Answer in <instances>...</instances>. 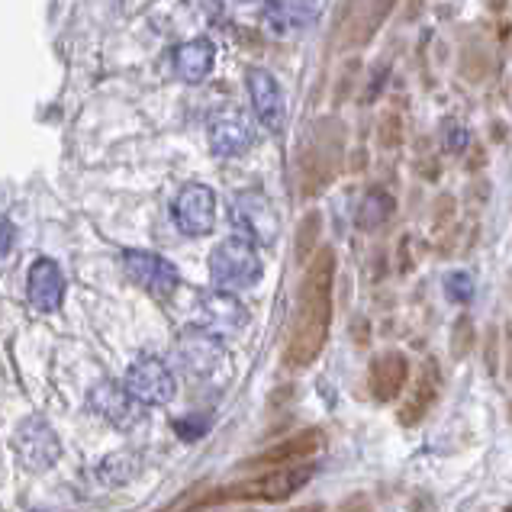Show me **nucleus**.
Wrapping results in <instances>:
<instances>
[{
  "label": "nucleus",
  "mask_w": 512,
  "mask_h": 512,
  "mask_svg": "<svg viewBox=\"0 0 512 512\" xmlns=\"http://www.w3.org/2000/svg\"><path fill=\"white\" fill-rule=\"evenodd\" d=\"M332 287H335V252L326 245L316 248V255L310 258L300 281L297 310L294 319H290V332L284 345L287 368L303 371L323 355L332 326Z\"/></svg>",
  "instance_id": "f257e3e1"
},
{
  "label": "nucleus",
  "mask_w": 512,
  "mask_h": 512,
  "mask_svg": "<svg viewBox=\"0 0 512 512\" xmlns=\"http://www.w3.org/2000/svg\"><path fill=\"white\" fill-rule=\"evenodd\" d=\"M313 464L297 467H277V471H258L248 480H236L232 487L219 490V503H284L290 496H297L313 480Z\"/></svg>",
  "instance_id": "f03ea898"
},
{
  "label": "nucleus",
  "mask_w": 512,
  "mask_h": 512,
  "mask_svg": "<svg viewBox=\"0 0 512 512\" xmlns=\"http://www.w3.org/2000/svg\"><path fill=\"white\" fill-rule=\"evenodd\" d=\"M342 136L345 129L339 120H323L313 126L310 139H306L303 152H300V178L306 194H319L326 184H332L335 171L342 162Z\"/></svg>",
  "instance_id": "7ed1b4c3"
},
{
  "label": "nucleus",
  "mask_w": 512,
  "mask_h": 512,
  "mask_svg": "<svg viewBox=\"0 0 512 512\" xmlns=\"http://www.w3.org/2000/svg\"><path fill=\"white\" fill-rule=\"evenodd\" d=\"M261 271H265V265H261L255 242L242 236L219 242L210 252V277L226 294H239V290L255 287L261 281Z\"/></svg>",
  "instance_id": "20e7f679"
},
{
  "label": "nucleus",
  "mask_w": 512,
  "mask_h": 512,
  "mask_svg": "<svg viewBox=\"0 0 512 512\" xmlns=\"http://www.w3.org/2000/svg\"><path fill=\"white\" fill-rule=\"evenodd\" d=\"M13 455H17L20 467L29 474H46L62 458V442H58L55 429L46 419H23L17 432H13Z\"/></svg>",
  "instance_id": "39448f33"
},
{
  "label": "nucleus",
  "mask_w": 512,
  "mask_h": 512,
  "mask_svg": "<svg viewBox=\"0 0 512 512\" xmlns=\"http://www.w3.org/2000/svg\"><path fill=\"white\" fill-rule=\"evenodd\" d=\"M123 387L133 393L142 406H165L178 393V377H174L171 364L158 355H139L126 368Z\"/></svg>",
  "instance_id": "423d86ee"
},
{
  "label": "nucleus",
  "mask_w": 512,
  "mask_h": 512,
  "mask_svg": "<svg viewBox=\"0 0 512 512\" xmlns=\"http://www.w3.org/2000/svg\"><path fill=\"white\" fill-rule=\"evenodd\" d=\"M123 271L136 287H142L145 294L155 300H168L181 284L178 268L171 265L168 258L155 255V252H139V248H129L123 252Z\"/></svg>",
  "instance_id": "0eeeda50"
},
{
  "label": "nucleus",
  "mask_w": 512,
  "mask_h": 512,
  "mask_svg": "<svg viewBox=\"0 0 512 512\" xmlns=\"http://www.w3.org/2000/svg\"><path fill=\"white\" fill-rule=\"evenodd\" d=\"M171 219L184 236L200 239L210 236L216 226V194L207 184H187L171 203Z\"/></svg>",
  "instance_id": "6e6552de"
},
{
  "label": "nucleus",
  "mask_w": 512,
  "mask_h": 512,
  "mask_svg": "<svg viewBox=\"0 0 512 512\" xmlns=\"http://www.w3.org/2000/svg\"><path fill=\"white\" fill-rule=\"evenodd\" d=\"M232 223L242 229V239L255 245H271L277 239V213L258 190H245L232 200Z\"/></svg>",
  "instance_id": "1a4fd4ad"
},
{
  "label": "nucleus",
  "mask_w": 512,
  "mask_h": 512,
  "mask_svg": "<svg viewBox=\"0 0 512 512\" xmlns=\"http://www.w3.org/2000/svg\"><path fill=\"white\" fill-rule=\"evenodd\" d=\"M326 445V435L319 429H303L300 435L287 438L281 445H271L268 451H261V455L248 458L242 467L248 471H277V467H297V464H306L313 461L319 451Z\"/></svg>",
  "instance_id": "9d476101"
},
{
  "label": "nucleus",
  "mask_w": 512,
  "mask_h": 512,
  "mask_svg": "<svg viewBox=\"0 0 512 512\" xmlns=\"http://www.w3.org/2000/svg\"><path fill=\"white\" fill-rule=\"evenodd\" d=\"M409 384V358L397 348H387L380 355L371 358V368H368V393L371 400L387 406V403H397L403 387Z\"/></svg>",
  "instance_id": "9b49d317"
},
{
  "label": "nucleus",
  "mask_w": 512,
  "mask_h": 512,
  "mask_svg": "<svg viewBox=\"0 0 512 512\" xmlns=\"http://www.w3.org/2000/svg\"><path fill=\"white\" fill-rule=\"evenodd\" d=\"M248 323V313L245 306L226 294V290H216V294H203L200 303H197V319L194 326L216 335V339H223V335H236L242 332V326Z\"/></svg>",
  "instance_id": "f8f14e48"
},
{
  "label": "nucleus",
  "mask_w": 512,
  "mask_h": 512,
  "mask_svg": "<svg viewBox=\"0 0 512 512\" xmlns=\"http://www.w3.org/2000/svg\"><path fill=\"white\" fill-rule=\"evenodd\" d=\"M91 409L104 422H110L113 429L129 432V429L139 426L145 406L123 384H110V380H107V384H97L91 390Z\"/></svg>",
  "instance_id": "ddd939ff"
},
{
  "label": "nucleus",
  "mask_w": 512,
  "mask_h": 512,
  "mask_svg": "<svg viewBox=\"0 0 512 512\" xmlns=\"http://www.w3.org/2000/svg\"><path fill=\"white\" fill-rule=\"evenodd\" d=\"M65 271L52 258H36L26 274V297L39 313H55L65 303Z\"/></svg>",
  "instance_id": "4468645a"
},
{
  "label": "nucleus",
  "mask_w": 512,
  "mask_h": 512,
  "mask_svg": "<svg viewBox=\"0 0 512 512\" xmlns=\"http://www.w3.org/2000/svg\"><path fill=\"white\" fill-rule=\"evenodd\" d=\"M245 84H248V97H252L255 116L271 133H281L287 110H284V91H281V84H277V78L265 68H252L245 75Z\"/></svg>",
  "instance_id": "2eb2a0df"
},
{
  "label": "nucleus",
  "mask_w": 512,
  "mask_h": 512,
  "mask_svg": "<svg viewBox=\"0 0 512 512\" xmlns=\"http://www.w3.org/2000/svg\"><path fill=\"white\" fill-rule=\"evenodd\" d=\"M178 361L187 374L194 377H213L223 364V339L203 332V329H187L178 342Z\"/></svg>",
  "instance_id": "dca6fc26"
},
{
  "label": "nucleus",
  "mask_w": 512,
  "mask_h": 512,
  "mask_svg": "<svg viewBox=\"0 0 512 512\" xmlns=\"http://www.w3.org/2000/svg\"><path fill=\"white\" fill-rule=\"evenodd\" d=\"M438 393H442V368H438V361L429 358L422 364V371L416 377V387L413 393L403 400L400 413H397V422L403 429H416L422 419L432 413V406L438 403Z\"/></svg>",
  "instance_id": "f3484780"
},
{
  "label": "nucleus",
  "mask_w": 512,
  "mask_h": 512,
  "mask_svg": "<svg viewBox=\"0 0 512 512\" xmlns=\"http://www.w3.org/2000/svg\"><path fill=\"white\" fill-rule=\"evenodd\" d=\"M252 126L239 110H223L210 123V149L216 158H239L252 149Z\"/></svg>",
  "instance_id": "a211bd4d"
},
{
  "label": "nucleus",
  "mask_w": 512,
  "mask_h": 512,
  "mask_svg": "<svg viewBox=\"0 0 512 512\" xmlns=\"http://www.w3.org/2000/svg\"><path fill=\"white\" fill-rule=\"evenodd\" d=\"M213 58H216V49L210 39H190L171 52V65H174V75L184 84H200L213 71Z\"/></svg>",
  "instance_id": "6ab92c4d"
},
{
  "label": "nucleus",
  "mask_w": 512,
  "mask_h": 512,
  "mask_svg": "<svg viewBox=\"0 0 512 512\" xmlns=\"http://www.w3.org/2000/svg\"><path fill=\"white\" fill-rule=\"evenodd\" d=\"M316 17L313 0H271L265 10V26L274 36H294Z\"/></svg>",
  "instance_id": "aec40b11"
},
{
  "label": "nucleus",
  "mask_w": 512,
  "mask_h": 512,
  "mask_svg": "<svg viewBox=\"0 0 512 512\" xmlns=\"http://www.w3.org/2000/svg\"><path fill=\"white\" fill-rule=\"evenodd\" d=\"M393 213H397V200H393V194H390V190H384V187H374L358 203L355 226L361 232H377V229H384L390 223Z\"/></svg>",
  "instance_id": "412c9836"
},
{
  "label": "nucleus",
  "mask_w": 512,
  "mask_h": 512,
  "mask_svg": "<svg viewBox=\"0 0 512 512\" xmlns=\"http://www.w3.org/2000/svg\"><path fill=\"white\" fill-rule=\"evenodd\" d=\"M393 7H397V0H371L368 10H364V17L355 26V42H358V46L371 42V36L377 33L380 26H384V20L390 17Z\"/></svg>",
  "instance_id": "4be33fe9"
},
{
  "label": "nucleus",
  "mask_w": 512,
  "mask_h": 512,
  "mask_svg": "<svg viewBox=\"0 0 512 512\" xmlns=\"http://www.w3.org/2000/svg\"><path fill=\"white\" fill-rule=\"evenodd\" d=\"M477 345V329H474V319L461 313L455 323H451V339H448V348H451V358L455 361H464L471 358V351Z\"/></svg>",
  "instance_id": "5701e85b"
},
{
  "label": "nucleus",
  "mask_w": 512,
  "mask_h": 512,
  "mask_svg": "<svg viewBox=\"0 0 512 512\" xmlns=\"http://www.w3.org/2000/svg\"><path fill=\"white\" fill-rule=\"evenodd\" d=\"M445 297L458 306H467L474 300V277L467 271H451L445 274Z\"/></svg>",
  "instance_id": "b1692460"
},
{
  "label": "nucleus",
  "mask_w": 512,
  "mask_h": 512,
  "mask_svg": "<svg viewBox=\"0 0 512 512\" xmlns=\"http://www.w3.org/2000/svg\"><path fill=\"white\" fill-rule=\"evenodd\" d=\"M377 142L384 145V149H397V145H403V116L397 110H387L384 116H380Z\"/></svg>",
  "instance_id": "393cba45"
},
{
  "label": "nucleus",
  "mask_w": 512,
  "mask_h": 512,
  "mask_svg": "<svg viewBox=\"0 0 512 512\" xmlns=\"http://www.w3.org/2000/svg\"><path fill=\"white\" fill-rule=\"evenodd\" d=\"M467 145H471V133H467V126L458 123V120H445L442 123V149L448 155H461Z\"/></svg>",
  "instance_id": "a878e982"
},
{
  "label": "nucleus",
  "mask_w": 512,
  "mask_h": 512,
  "mask_svg": "<svg viewBox=\"0 0 512 512\" xmlns=\"http://www.w3.org/2000/svg\"><path fill=\"white\" fill-rule=\"evenodd\" d=\"M316 239H319V213H310L297 232V258L300 261H310V255L316 252Z\"/></svg>",
  "instance_id": "bb28decb"
},
{
  "label": "nucleus",
  "mask_w": 512,
  "mask_h": 512,
  "mask_svg": "<svg viewBox=\"0 0 512 512\" xmlns=\"http://www.w3.org/2000/svg\"><path fill=\"white\" fill-rule=\"evenodd\" d=\"M500 342H503V332L496 326H490L484 335V361H487L490 377H500Z\"/></svg>",
  "instance_id": "cd10ccee"
},
{
  "label": "nucleus",
  "mask_w": 512,
  "mask_h": 512,
  "mask_svg": "<svg viewBox=\"0 0 512 512\" xmlns=\"http://www.w3.org/2000/svg\"><path fill=\"white\" fill-rule=\"evenodd\" d=\"M13 245H17V226H13L10 219L0 216V261L10 258Z\"/></svg>",
  "instance_id": "c85d7f7f"
},
{
  "label": "nucleus",
  "mask_w": 512,
  "mask_h": 512,
  "mask_svg": "<svg viewBox=\"0 0 512 512\" xmlns=\"http://www.w3.org/2000/svg\"><path fill=\"white\" fill-rule=\"evenodd\" d=\"M448 223H455V200L438 197L435 200V229H445Z\"/></svg>",
  "instance_id": "c756f323"
},
{
  "label": "nucleus",
  "mask_w": 512,
  "mask_h": 512,
  "mask_svg": "<svg viewBox=\"0 0 512 512\" xmlns=\"http://www.w3.org/2000/svg\"><path fill=\"white\" fill-rule=\"evenodd\" d=\"M339 512H374V506L368 500V493H351L348 500H342Z\"/></svg>",
  "instance_id": "7c9ffc66"
},
{
  "label": "nucleus",
  "mask_w": 512,
  "mask_h": 512,
  "mask_svg": "<svg viewBox=\"0 0 512 512\" xmlns=\"http://www.w3.org/2000/svg\"><path fill=\"white\" fill-rule=\"evenodd\" d=\"M503 348H506V374L512 377V326H506L503 332Z\"/></svg>",
  "instance_id": "2f4dec72"
},
{
  "label": "nucleus",
  "mask_w": 512,
  "mask_h": 512,
  "mask_svg": "<svg viewBox=\"0 0 512 512\" xmlns=\"http://www.w3.org/2000/svg\"><path fill=\"white\" fill-rule=\"evenodd\" d=\"M290 512H326V509H323V503H306V506H297Z\"/></svg>",
  "instance_id": "473e14b6"
},
{
  "label": "nucleus",
  "mask_w": 512,
  "mask_h": 512,
  "mask_svg": "<svg viewBox=\"0 0 512 512\" xmlns=\"http://www.w3.org/2000/svg\"><path fill=\"white\" fill-rule=\"evenodd\" d=\"M506 4H509V0H487V7H490L493 13H500V10H506Z\"/></svg>",
  "instance_id": "72a5a7b5"
},
{
  "label": "nucleus",
  "mask_w": 512,
  "mask_h": 512,
  "mask_svg": "<svg viewBox=\"0 0 512 512\" xmlns=\"http://www.w3.org/2000/svg\"><path fill=\"white\" fill-rule=\"evenodd\" d=\"M239 4H252V0H239Z\"/></svg>",
  "instance_id": "f704fd0d"
},
{
  "label": "nucleus",
  "mask_w": 512,
  "mask_h": 512,
  "mask_svg": "<svg viewBox=\"0 0 512 512\" xmlns=\"http://www.w3.org/2000/svg\"><path fill=\"white\" fill-rule=\"evenodd\" d=\"M36 512H42V509H36Z\"/></svg>",
  "instance_id": "c9c22d12"
}]
</instances>
